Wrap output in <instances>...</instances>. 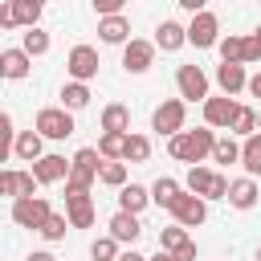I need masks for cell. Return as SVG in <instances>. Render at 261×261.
I'll list each match as a JSON object with an SVG mask.
<instances>
[{
	"label": "cell",
	"mask_w": 261,
	"mask_h": 261,
	"mask_svg": "<svg viewBox=\"0 0 261 261\" xmlns=\"http://www.w3.org/2000/svg\"><path fill=\"white\" fill-rule=\"evenodd\" d=\"M212 147H216V130L212 126H196V130H184V135L167 139V155L188 163V167H200L204 159H212Z\"/></svg>",
	"instance_id": "cell-1"
},
{
	"label": "cell",
	"mask_w": 261,
	"mask_h": 261,
	"mask_svg": "<svg viewBox=\"0 0 261 261\" xmlns=\"http://www.w3.org/2000/svg\"><path fill=\"white\" fill-rule=\"evenodd\" d=\"M33 130H37L41 139L61 143V139H69V135H73V114H69L65 106H41V110H37V118H33Z\"/></svg>",
	"instance_id": "cell-2"
},
{
	"label": "cell",
	"mask_w": 261,
	"mask_h": 261,
	"mask_svg": "<svg viewBox=\"0 0 261 261\" xmlns=\"http://www.w3.org/2000/svg\"><path fill=\"white\" fill-rule=\"evenodd\" d=\"M184 118H188V102L184 98H163L151 114V130L175 139V135H184Z\"/></svg>",
	"instance_id": "cell-3"
},
{
	"label": "cell",
	"mask_w": 261,
	"mask_h": 261,
	"mask_svg": "<svg viewBox=\"0 0 261 261\" xmlns=\"http://www.w3.org/2000/svg\"><path fill=\"white\" fill-rule=\"evenodd\" d=\"M49 216H53V208H49V200H45V196L12 200V224H20V228H33V232H41Z\"/></svg>",
	"instance_id": "cell-4"
},
{
	"label": "cell",
	"mask_w": 261,
	"mask_h": 261,
	"mask_svg": "<svg viewBox=\"0 0 261 261\" xmlns=\"http://www.w3.org/2000/svg\"><path fill=\"white\" fill-rule=\"evenodd\" d=\"M175 90H179L184 102H208L212 98L208 94V73L200 65H179L175 69Z\"/></svg>",
	"instance_id": "cell-5"
},
{
	"label": "cell",
	"mask_w": 261,
	"mask_h": 261,
	"mask_svg": "<svg viewBox=\"0 0 261 261\" xmlns=\"http://www.w3.org/2000/svg\"><path fill=\"white\" fill-rule=\"evenodd\" d=\"M98 65H102V61H98V49H94V45H73L69 57H65L69 77H73V82H86V86L98 77Z\"/></svg>",
	"instance_id": "cell-6"
},
{
	"label": "cell",
	"mask_w": 261,
	"mask_h": 261,
	"mask_svg": "<svg viewBox=\"0 0 261 261\" xmlns=\"http://www.w3.org/2000/svg\"><path fill=\"white\" fill-rule=\"evenodd\" d=\"M188 45H196V49H212V45H220V20H216V12H200V16H192V24H188Z\"/></svg>",
	"instance_id": "cell-7"
},
{
	"label": "cell",
	"mask_w": 261,
	"mask_h": 261,
	"mask_svg": "<svg viewBox=\"0 0 261 261\" xmlns=\"http://www.w3.org/2000/svg\"><path fill=\"white\" fill-rule=\"evenodd\" d=\"M151 61H155V41L135 37L130 45H122V69H126V73H147Z\"/></svg>",
	"instance_id": "cell-8"
},
{
	"label": "cell",
	"mask_w": 261,
	"mask_h": 261,
	"mask_svg": "<svg viewBox=\"0 0 261 261\" xmlns=\"http://www.w3.org/2000/svg\"><path fill=\"white\" fill-rule=\"evenodd\" d=\"M171 216H175V224H184V228H200V224L208 220V200H200V196L184 192V196H179V204L171 208Z\"/></svg>",
	"instance_id": "cell-9"
},
{
	"label": "cell",
	"mask_w": 261,
	"mask_h": 261,
	"mask_svg": "<svg viewBox=\"0 0 261 261\" xmlns=\"http://www.w3.org/2000/svg\"><path fill=\"white\" fill-rule=\"evenodd\" d=\"M237 110H241V106H237L232 98H224V94H220V98H208V102H204V126H212V130H228L232 118H237Z\"/></svg>",
	"instance_id": "cell-10"
},
{
	"label": "cell",
	"mask_w": 261,
	"mask_h": 261,
	"mask_svg": "<svg viewBox=\"0 0 261 261\" xmlns=\"http://www.w3.org/2000/svg\"><path fill=\"white\" fill-rule=\"evenodd\" d=\"M69 171H73V159H65V155H45V159H37L33 163V175L41 179V184H65L69 179Z\"/></svg>",
	"instance_id": "cell-11"
},
{
	"label": "cell",
	"mask_w": 261,
	"mask_h": 261,
	"mask_svg": "<svg viewBox=\"0 0 261 261\" xmlns=\"http://www.w3.org/2000/svg\"><path fill=\"white\" fill-rule=\"evenodd\" d=\"M184 45H188V24H179V20H159V29H155V49L175 53V49H184Z\"/></svg>",
	"instance_id": "cell-12"
},
{
	"label": "cell",
	"mask_w": 261,
	"mask_h": 261,
	"mask_svg": "<svg viewBox=\"0 0 261 261\" xmlns=\"http://www.w3.org/2000/svg\"><path fill=\"white\" fill-rule=\"evenodd\" d=\"M216 86L224 90V98L249 90V73H245V65H228V61H220V65H216Z\"/></svg>",
	"instance_id": "cell-13"
},
{
	"label": "cell",
	"mask_w": 261,
	"mask_h": 261,
	"mask_svg": "<svg viewBox=\"0 0 261 261\" xmlns=\"http://www.w3.org/2000/svg\"><path fill=\"white\" fill-rule=\"evenodd\" d=\"M29 69H33V57H29L24 49H4V53H0V73H4L8 82L29 77Z\"/></svg>",
	"instance_id": "cell-14"
},
{
	"label": "cell",
	"mask_w": 261,
	"mask_h": 261,
	"mask_svg": "<svg viewBox=\"0 0 261 261\" xmlns=\"http://www.w3.org/2000/svg\"><path fill=\"white\" fill-rule=\"evenodd\" d=\"M179 196H184V184L171 179V175H159V179L151 184V204H159V208H167V212L179 204Z\"/></svg>",
	"instance_id": "cell-15"
},
{
	"label": "cell",
	"mask_w": 261,
	"mask_h": 261,
	"mask_svg": "<svg viewBox=\"0 0 261 261\" xmlns=\"http://www.w3.org/2000/svg\"><path fill=\"white\" fill-rule=\"evenodd\" d=\"M98 37H102L106 45H130V41H135L126 16H106V20H98Z\"/></svg>",
	"instance_id": "cell-16"
},
{
	"label": "cell",
	"mask_w": 261,
	"mask_h": 261,
	"mask_svg": "<svg viewBox=\"0 0 261 261\" xmlns=\"http://www.w3.org/2000/svg\"><path fill=\"white\" fill-rule=\"evenodd\" d=\"M12 155H16V159H24V163H37V159H45L49 151H45V139H41L37 130H20V135H16V147H12Z\"/></svg>",
	"instance_id": "cell-17"
},
{
	"label": "cell",
	"mask_w": 261,
	"mask_h": 261,
	"mask_svg": "<svg viewBox=\"0 0 261 261\" xmlns=\"http://www.w3.org/2000/svg\"><path fill=\"white\" fill-rule=\"evenodd\" d=\"M65 216H69L73 228H90L98 212H94V200L90 196H65Z\"/></svg>",
	"instance_id": "cell-18"
},
{
	"label": "cell",
	"mask_w": 261,
	"mask_h": 261,
	"mask_svg": "<svg viewBox=\"0 0 261 261\" xmlns=\"http://www.w3.org/2000/svg\"><path fill=\"white\" fill-rule=\"evenodd\" d=\"M139 232H143L139 216H130V212H114V216H110V237H114L118 245H135Z\"/></svg>",
	"instance_id": "cell-19"
},
{
	"label": "cell",
	"mask_w": 261,
	"mask_h": 261,
	"mask_svg": "<svg viewBox=\"0 0 261 261\" xmlns=\"http://www.w3.org/2000/svg\"><path fill=\"white\" fill-rule=\"evenodd\" d=\"M102 135H130V110L122 102H110L102 110Z\"/></svg>",
	"instance_id": "cell-20"
},
{
	"label": "cell",
	"mask_w": 261,
	"mask_h": 261,
	"mask_svg": "<svg viewBox=\"0 0 261 261\" xmlns=\"http://www.w3.org/2000/svg\"><path fill=\"white\" fill-rule=\"evenodd\" d=\"M147 204H151V188H143V184H126V188L118 192V212H130V216H139Z\"/></svg>",
	"instance_id": "cell-21"
},
{
	"label": "cell",
	"mask_w": 261,
	"mask_h": 261,
	"mask_svg": "<svg viewBox=\"0 0 261 261\" xmlns=\"http://www.w3.org/2000/svg\"><path fill=\"white\" fill-rule=\"evenodd\" d=\"M220 57L228 61V65H249V37H237V33H228V37H220Z\"/></svg>",
	"instance_id": "cell-22"
},
{
	"label": "cell",
	"mask_w": 261,
	"mask_h": 261,
	"mask_svg": "<svg viewBox=\"0 0 261 261\" xmlns=\"http://www.w3.org/2000/svg\"><path fill=\"white\" fill-rule=\"evenodd\" d=\"M212 184H216V171L212 167H188V179H184V192H192V196H200V200H208V192H212Z\"/></svg>",
	"instance_id": "cell-23"
},
{
	"label": "cell",
	"mask_w": 261,
	"mask_h": 261,
	"mask_svg": "<svg viewBox=\"0 0 261 261\" xmlns=\"http://www.w3.org/2000/svg\"><path fill=\"white\" fill-rule=\"evenodd\" d=\"M228 204L241 208V212H249V208L257 204V179H249V175L232 179V188H228Z\"/></svg>",
	"instance_id": "cell-24"
},
{
	"label": "cell",
	"mask_w": 261,
	"mask_h": 261,
	"mask_svg": "<svg viewBox=\"0 0 261 261\" xmlns=\"http://www.w3.org/2000/svg\"><path fill=\"white\" fill-rule=\"evenodd\" d=\"M90 98H94V94H90L86 82H65V86H61V106H65L69 114H73V110H86Z\"/></svg>",
	"instance_id": "cell-25"
},
{
	"label": "cell",
	"mask_w": 261,
	"mask_h": 261,
	"mask_svg": "<svg viewBox=\"0 0 261 261\" xmlns=\"http://www.w3.org/2000/svg\"><path fill=\"white\" fill-rule=\"evenodd\" d=\"M102 155H98V147H82L77 155H73V175H86V179H98V171H102Z\"/></svg>",
	"instance_id": "cell-26"
},
{
	"label": "cell",
	"mask_w": 261,
	"mask_h": 261,
	"mask_svg": "<svg viewBox=\"0 0 261 261\" xmlns=\"http://www.w3.org/2000/svg\"><path fill=\"white\" fill-rule=\"evenodd\" d=\"M12 4V20H16V29H37V20H41V4L37 0H8Z\"/></svg>",
	"instance_id": "cell-27"
},
{
	"label": "cell",
	"mask_w": 261,
	"mask_h": 261,
	"mask_svg": "<svg viewBox=\"0 0 261 261\" xmlns=\"http://www.w3.org/2000/svg\"><path fill=\"white\" fill-rule=\"evenodd\" d=\"M241 167L249 171V179L261 175V135H249V139L241 143Z\"/></svg>",
	"instance_id": "cell-28"
},
{
	"label": "cell",
	"mask_w": 261,
	"mask_h": 261,
	"mask_svg": "<svg viewBox=\"0 0 261 261\" xmlns=\"http://www.w3.org/2000/svg\"><path fill=\"white\" fill-rule=\"evenodd\" d=\"M126 139H130V135H102V139H98V155H102L106 163H122V159H126Z\"/></svg>",
	"instance_id": "cell-29"
},
{
	"label": "cell",
	"mask_w": 261,
	"mask_h": 261,
	"mask_svg": "<svg viewBox=\"0 0 261 261\" xmlns=\"http://www.w3.org/2000/svg\"><path fill=\"white\" fill-rule=\"evenodd\" d=\"M212 163H224V167L241 163V143H237L232 135H220V139H216V147H212Z\"/></svg>",
	"instance_id": "cell-30"
},
{
	"label": "cell",
	"mask_w": 261,
	"mask_h": 261,
	"mask_svg": "<svg viewBox=\"0 0 261 261\" xmlns=\"http://www.w3.org/2000/svg\"><path fill=\"white\" fill-rule=\"evenodd\" d=\"M188 241H192V237H188V228H184V224H167V228L159 232V249H163V253H171V257H175Z\"/></svg>",
	"instance_id": "cell-31"
},
{
	"label": "cell",
	"mask_w": 261,
	"mask_h": 261,
	"mask_svg": "<svg viewBox=\"0 0 261 261\" xmlns=\"http://www.w3.org/2000/svg\"><path fill=\"white\" fill-rule=\"evenodd\" d=\"M49 45H53V41H49V33H45V29H29V33L20 37V49H24L29 57H45V53H49Z\"/></svg>",
	"instance_id": "cell-32"
},
{
	"label": "cell",
	"mask_w": 261,
	"mask_h": 261,
	"mask_svg": "<svg viewBox=\"0 0 261 261\" xmlns=\"http://www.w3.org/2000/svg\"><path fill=\"white\" fill-rule=\"evenodd\" d=\"M228 135H241V139L257 135V110H253V106H241L237 118H232V126H228Z\"/></svg>",
	"instance_id": "cell-33"
},
{
	"label": "cell",
	"mask_w": 261,
	"mask_h": 261,
	"mask_svg": "<svg viewBox=\"0 0 261 261\" xmlns=\"http://www.w3.org/2000/svg\"><path fill=\"white\" fill-rule=\"evenodd\" d=\"M151 159V139L147 135H130L126 139V163H147Z\"/></svg>",
	"instance_id": "cell-34"
},
{
	"label": "cell",
	"mask_w": 261,
	"mask_h": 261,
	"mask_svg": "<svg viewBox=\"0 0 261 261\" xmlns=\"http://www.w3.org/2000/svg\"><path fill=\"white\" fill-rule=\"evenodd\" d=\"M90 257H94V261H118L122 253H118V241L106 232V237H98V241L90 245Z\"/></svg>",
	"instance_id": "cell-35"
},
{
	"label": "cell",
	"mask_w": 261,
	"mask_h": 261,
	"mask_svg": "<svg viewBox=\"0 0 261 261\" xmlns=\"http://www.w3.org/2000/svg\"><path fill=\"white\" fill-rule=\"evenodd\" d=\"M98 179L106 184V188H126V163H102V171H98Z\"/></svg>",
	"instance_id": "cell-36"
},
{
	"label": "cell",
	"mask_w": 261,
	"mask_h": 261,
	"mask_svg": "<svg viewBox=\"0 0 261 261\" xmlns=\"http://www.w3.org/2000/svg\"><path fill=\"white\" fill-rule=\"evenodd\" d=\"M65 228H73V224H69V216H61V212H53V216L45 220V228H41V237H45V241H61V237H65Z\"/></svg>",
	"instance_id": "cell-37"
},
{
	"label": "cell",
	"mask_w": 261,
	"mask_h": 261,
	"mask_svg": "<svg viewBox=\"0 0 261 261\" xmlns=\"http://www.w3.org/2000/svg\"><path fill=\"white\" fill-rule=\"evenodd\" d=\"M0 196H20V171L16 167H8V171H0Z\"/></svg>",
	"instance_id": "cell-38"
},
{
	"label": "cell",
	"mask_w": 261,
	"mask_h": 261,
	"mask_svg": "<svg viewBox=\"0 0 261 261\" xmlns=\"http://www.w3.org/2000/svg\"><path fill=\"white\" fill-rule=\"evenodd\" d=\"M249 61H261V24H257L253 37H249Z\"/></svg>",
	"instance_id": "cell-39"
},
{
	"label": "cell",
	"mask_w": 261,
	"mask_h": 261,
	"mask_svg": "<svg viewBox=\"0 0 261 261\" xmlns=\"http://www.w3.org/2000/svg\"><path fill=\"white\" fill-rule=\"evenodd\" d=\"M0 29H16V20H12V4H0Z\"/></svg>",
	"instance_id": "cell-40"
},
{
	"label": "cell",
	"mask_w": 261,
	"mask_h": 261,
	"mask_svg": "<svg viewBox=\"0 0 261 261\" xmlns=\"http://www.w3.org/2000/svg\"><path fill=\"white\" fill-rule=\"evenodd\" d=\"M175 261H196V241H188V245L175 253Z\"/></svg>",
	"instance_id": "cell-41"
},
{
	"label": "cell",
	"mask_w": 261,
	"mask_h": 261,
	"mask_svg": "<svg viewBox=\"0 0 261 261\" xmlns=\"http://www.w3.org/2000/svg\"><path fill=\"white\" fill-rule=\"evenodd\" d=\"M29 261H57L49 249H37V253H29Z\"/></svg>",
	"instance_id": "cell-42"
},
{
	"label": "cell",
	"mask_w": 261,
	"mask_h": 261,
	"mask_svg": "<svg viewBox=\"0 0 261 261\" xmlns=\"http://www.w3.org/2000/svg\"><path fill=\"white\" fill-rule=\"evenodd\" d=\"M249 94H253V98H261V73H253V77H249Z\"/></svg>",
	"instance_id": "cell-43"
},
{
	"label": "cell",
	"mask_w": 261,
	"mask_h": 261,
	"mask_svg": "<svg viewBox=\"0 0 261 261\" xmlns=\"http://www.w3.org/2000/svg\"><path fill=\"white\" fill-rule=\"evenodd\" d=\"M118 261H147V257H143V253H135V249H126V253H122Z\"/></svg>",
	"instance_id": "cell-44"
},
{
	"label": "cell",
	"mask_w": 261,
	"mask_h": 261,
	"mask_svg": "<svg viewBox=\"0 0 261 261\" xmlns=\"http://www.w3.org/2000/svg\"><path fill=\"white\" fill-rule=\"evenodd\" d=\"M147 261H175V257H171V253H163V249H159V253H155V257H147Z\"/></svg>",
	"instance_id": "cell-45"
},
{
	"label": "cell",
	"mask_w": 261,
	"mask_h": 261,
	"mask_svg": "<svg viewBox=\"0 0 261 261\" xmlns=\"http://www.w3.org/2000/svg\"><path fill=\"white\" fill-rule=\"evenodd\" d=\"M257 135H261V106H257Z\"/></svg>",
	"instance_id": "cell-46"
},
{
	"label": "cell",
	"mask_w": 261,
	"mask_h": 261,
	"mask_svg": "<svg viewBox=\"0 0 261 261\" xmlns=\"http://www.w3.org/2000/svg\"><path fill=\"white\" fill-rule=\"evenodd\" d=\"M257 261H261V249H257Z\"/></svg>",
	"instance_id": "cell-47"
}]
</instances>
